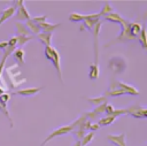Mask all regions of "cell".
<instances>
[{
  "label": "cell",
  "instance_id": "cell-12",
  "mask_svg": "<svg viewBox=\"0 0 147 146\" xmlns=\"http://www.w3.org/2000/svg\"><path fill=\"white\" fill-rule=\"evenodd\" d=\"M99 21H100L99 18H94V20H91V18H85V20H84L83 25L80 26V30L87 29L88 31H92V29L94 28V25H95V24H96Z\"/></svg>",
  "mask_w": 147,
  "mask_h": 146
},
{
  "label": "cell",
  "instance_id": "cell-31",
  "mask_svg": "<svg viewBox=\"0 0 147 146\" xmlns=\"http://www.w3.org/2000/svg\"><path fill=\"white\" fill-rule=\"evenodd\" d=\"M9 99H10V95L7 94V93H3V94L0 95V102H1L2 105H7V101H8Z\"/></svg>",
  "mask_w": 147,
  "mask_h": 146
},
{
  "label": "cell",
  "instance_id": "cell-24",
  "mask_svg": "<svg viewBox=\"0 0 147 146\" xmlns=\"http://www.w3.org/2000/svg\"><path fill=\"white\" fill-rule=\"evenodd\" d=\"M69 20L74 21V22H80V21L85 20V15H82V14H78V13H72V14L69 15Z\"/></svg>",
  "mask_w": 147,
  "mask_h": 146
},
{
  "label": "cell",
  "instance_id": "cell-15",
  "mask_svg": "<svg viewBox=\"0 0 147 146\" xmlns=\"http://www.w3.org/2000/svg\"><path fill=\"white\" fill-rule=\"evenodd\" d=\"M37 38L45 45V46H51V40H52V33H46V32H40L37 34Z\"/></svg>",
  "mask_w": 147,
  "mask_h": 146
},
{
  "label": "cell",
  "instance_id": "cell-18",
  "mask_svg": "<svg viewBox=\"0 0 147 146\" xmlns=\"http://www.w3.org/2000/svg\"><path fill=\"white\" fill-rule=\"evenodd\" d=\"M138 41L141 44V46H142V48H147V43H146V29H145V26H142L141 28V31H140V33L138 34Z\"/></svg>",
  "mask_w": 147,
  "mask_h": 146
},
{
  "label": "cell",
  "instance_id": "cell-37",
  "mask_svg": "<svg viewBox=\"0 0 147 146\" xmlns=\"http://www.w3.org/2000/svg\"><path fill=\"white\" fill-rule=\"evenodd\" d=\"M0 110H1V112H3V113H5V115L9 118V114H8V112L6 110V105H2L1 102H0Z\"/></svg>",
  "mask_w": 147,
  "mask_h": 146
},
{
  "label": "cell",
  "instance_id": "cell-22",
  "mask_svg": "<svg viewBox=\"0 0 147 146\" xmlns=\"http://www.w3.org/2000/svg\"><path fill=\"white\" fill-rule=\"evenodd\" d=\"M87 101L92 102L95 107L96 106H100L101 103H105L106 102V97H96V98H88Z\"/></svg>",
  "mask_w": 147,
  "mask_h": 146
},
{
  "label": "cell",
  "instance_id": "cell-19",
  "mask_svg": "<svg viewBox=\"0 0 147 146\" xmlns=\"http://www.w3.org/2000/svg\"><path fill=\"white\" fill-rule=\"evenodd\" d=\"M115 120H116V117H114V116H106V117L100 118V120H99V122H98L96 124H98L99 126H106V125L111 124Z\"/></svg>",
  "mask_w": 147,
  "mask_h": 146
},
{
  "label": "cell",
  "instance_id": "cell-41",
  "mask_svg": "<svg viewBox=\"0 0 147 146\" xmlns=\"http://www.w3.org/2000/svg\"><path fill=\"white\" fill-rule=\"evenodd\" d=\"M72 146H82V145H80V140H77Z\"/></svg>",
  "mask_w": 147,
  "mask_h": 146
},
{
  "label": "cell",
  "instance_id": "cell-17",
  "mask_svg": "<svg viewBox=\"0 0 147 146\" xmlns=\"http://www.w3.org/2000/svg\"><path fill=\"white\" fill-rule=\"evenodd\" d=\"M141 25L139 24V23H130V25H129V30H130V33L133 36V37H138V34L140 33V31H141Z\"/></svg>",
  "mask_w": 147,
  "mask_h": 146
},
{
  "label": "cell",
  "instance_id": "cell-4",
  "mask_svg": "<svg viewBox=\"0 0 147 146\" xmlns=\"http://www.w3.org/2000/svg\"><path fill=\"white\" fill-rule=\"evenodd\" d=\"M131 114L133 117L137 118H145L147 117V110L145 108H140V107H132L130 109H127V114Z\"/></svg>",
  "mask_w": 147,
  "mask_h": 146
},
{
  "label": "cell",
  "instance_id": "cell-25",
  "mask_svg": "<svg viewBox=\"0 0 147 146\" xmlns=\"http://www.w3.org/2000/svg\"><path fill=\"white\" fill-rule=\"evenodd\" d=\"M123 94H126V93L122 89H118V87H116L111 91H108L106 93V95H110V97H118V95H123Z\"/></svg>",
  "mask_w": 147,
  "mask_h": 146
},
{
  "label": "cell",
  "instance_id": "cell-2",
  "mask_svg": "<svg viewBox=\"0 0 147 146\" xmlns=\"http://www.w3.org/2000/svg\"><path fill=\"white\" fill-rule=\"evenodd\" d=\"M54 66V68L56 69L57 76L60 78V80H62V71H61V61H60V54L57 52L56 48L52 47V53H51V59H49Z\"/></svg>",
  "mask_w": 147,
  "mask_h": 146
},
{
  "label": "cell",
  "instance_id": "cell-1",
  "mask_svg": "<svg viewBox=\"0 0 147 146\" xmlns=\"http://www.w3.org/2000/svg\"><path fill=\"white\" fill-rule=\"evenodd\" d=\"M74 130H72V128H71V125H64V126H60L59 129H56V130H54V131H52L49 135H48V137L42 141V144L40 145V146H45V144L46 143H48L49 140H52L53 138H55V137H59V136H63V135H67V133H70V132H72Z\"/></svg>",
  "mask_w": 147,
  "mask_h": 146
},
{
  "label": "cell",
  "instance_id": "cell-23",
  "mask_svg": "<svg viewBox=\"0 0 147 146\" xmlns=\"http://www.w3.org/2000/svg\"><path fill=\"white\" fill-rule=\"evenodd\" d=\"M111 10H113V8H111V6L109 5V2H105L103 8H102V9H101V11L99 13V16H100V17H101V16H106V15L110 14V13H111Z\"/></svg>",
  "mask_w": 147,
  "mask_h": 146
},
{
  "label": "cell",
  "instance_id": "cell-28",
  "mask_svg": "<svg viewBox=\"0 0 147 146\" xmlns=\"http://www.w3.org/2000/svg\"><path fill=\"white\" fill-rule=\"evenodd\" d=\"M30 39H32V37H30V36H29V37H24V36H17V44L22 46V45H24V44H25L28 40H30Z\"/></svg>",
  "mask_w": 147,
  "mask_h": 146
},
{
  "label": "cell",
  "instance_id": "cell-7",
  "mask_svg": "<svg viewBox=\"0 0 147 146\" xmlns=\"http://www.w3.org/2000/svg\"><path fill=\"white\" fill-rule=\"evenodd\" d=\"M42 87H26V89H22L15 92V94H20L23 97H32L36 93H38L39 91H41Z\"/></svg>",
  "mask_w": 147,
  "mask_h": 146
},
{
  "label": "cell",
  "instance_id": "cell-11",
  "mask_svg": "<svg viewBox=\"0 0 147 146\" xmlns=\"http://www.w3.org/2000/svg\"><path fill=\"white\" fill-rule=\"evenodd\" d=\"M91 79H96L99 76V64H98V57H95V61L93 64L90 66V74H88Z\"/></svg>",
  "mask_w": 147,
  "mask_h": 146
},
{
  "label": "cell",
  "instance_id": "cell-36",
  "mask_svg": "<svg viewBox=\"0 0 147 146\" xmlns=\"http://www.w3.org/2000/svg\"><path fill=\"white\" fill-rule=\"evenodd\" d=\"M84 115L86 116V118H95V117L98 116L93 110H92V112H87V113H85Z\"/></svg>",
  "mask_w": 147,
  "mask_h": 146
},
{
  "label": "cell",
  "instance_id": "cell-40",
  "mask_svg": "<svg viewBox=\"0 0 147 146\" xmlns=\"http://www.w3.org/2000/svg\"><path fill=\"white\" fill-rule=\"evenodd\" d=\"M14 3H16V6L20 8L21 6H23V3H24V1H22V0H20V1H15Z\"/></svg>",
  "mask_w": 147,
  "mask_h": 146
},
{
  "label": "cell",
  "instance_id": "cell-21",
  "mask_svg": "<svg viewBox=\"0 0 147 146\" xmlns=\"http://www.w3.org/2000/svg\"><path fill=\"white\" fill-rule=\"evenodd\" d=\"M94 136H95V132H88V133H86V135L82 138V140H80V145H82V146H86L88 143L92 141V139L94 138Z\"/></svg>",
  "mask_w": 147,
  "mask_h": 146
},
{
  "label": "cell",
  "instance_id": "cell-30",
  "mask_svg": "<svg viewBox=\"0 0 147 146\" xmlns=\"http://www.w3.org/2000/svg\"><path fill=\"white\" fill-rule=\"evenodd\" d=\"M124 114H127V109H114V112L111 113L110 116L117 117V116H119V115H124Z\"/></svg>",
  "mask_w": 147,
  "mask_h": 146
},
{
  "label": "cell",
  "instance_id": "cell-6",
  "mask_svg": "<svg viewBox=\"0 0 147 146\" xmlns=\"http://www.w3.org/2000/svg\"><path fill=\"white\" fill-rule=\"evenodd\" d=\"M15 15H16V18L18 21H25L26 22V21L31 20L30 14H29V11L26 10V8L24 6H21L20 8H17V10L15 11Z\"/></svg>",
  "mask_w": 147,
  "mask_h": 146
},
{
  "label": "cell",
  "instance_id": "cell-9",
  "mask_svg": "<svg viewBox=\"0 0 147 146\" xmlns=\"http://www.w3.org/2000/svg\"><path fill=\"white\" fill-rule=\"evenodd\" d=\"M116 84H117L118 89H122L126 94H132V95H137V94H139V91H138L136 87H133L132 85H129V84H126V83H122V82L116 83Z\"/></svg>",
  "mask_w": 147,
  "mask_h": 146
},
{
  "label": "cell",
  "instance_id": "cell-29",
  "mask_svg": "<svg viewBox=\"0 0 147 146\" xmlns=\"http://www.w3.org/2000/svg\"><path fill=\"white\" fill-rule=\"evenodd\" d=\"M15 49H16V47H9V46H6V47L2 49V55H5V56L8 57Z\"/></svg>",
  "mask_w": 147,
  "mask_h": 146
},
{
  "label": "cell",
  "instance_id": "cell-20",
  "mask_svg": "<svg viewBox=\"0 0 147 146\" xmlns=\"http://www.w3.org/2000/svg\"><path fill=\"white\" fill-rule=\"evenodd\" d=\"M86 121H87L86 116H85V115H82V116H79V117H78V118H77L72 124H70V125H71L72 130H75V129H78V128H79L82 124H84Z\"/></svg>",
  "mask_w": 147,
  "mask_h": 146
},
{
  "label": "cell",
  "instance_id": "cell-35",
  "mask_svg": "<svg viewBox=\"0 0 147 146\" xmlns=\"http://www.w3.org/2000/svg\"><path fill=\"white\" fill-rule=\"evenodd\" d=\"M6 60H7V56L2 55V59H1V62H0V77H1V74H2V70H3V67H5V63H6Z\"/></svg>",
  "mask_w": 147,
  "mask_h": 146
},
{
  "label": "cell",
  "instance_id": "cell-10",
  "mask_svg": "<svg viewBox=\"0 0 147 146\" xmlns=\"http://www.w3.org/2000/svg\"><path fill=\"white\" fill-rule=\"evenodd\" d=\"M15 30H16V33L17 36H24V37H29L30 34V31L28 30V28L25 26V24L23 23H15Z\"/></svg>",
  "mask_w": 147,
  "mask_h": 146
},
{
  "label": "cell",
  "instance_id": "cell-13",
  "mask_svg": "<svg viewBox=\"0 0 147 146\" xmlns=\"http://www.w3.org/2000/svg\"><path fill=\"white\" fill-rule=\"evenodd\" d=\"M25 26L28 28V30L30 31V33L32 32V33H34L36 36H37V34H39V33L41 32V30H40L39 25H38V24H36L34 22H32L31 20H29V21H26V22H25Z\"/></svg>",
  "mask_w": 147,
  "mask_h": 146
},
{
  "label": "cell",
  "instance_id": "cell-8",
  "mask_svg": "<svg viewBox=\"0 0 147 146\" xmlns=\"http://www.w3.org/2000/svg\"><path fill=\"white\" fill-rule=\"evenodd\" d=\"M15 11H16V8L14 6H10V7H7L5 10L1 11V16H0V25L8 18H10L11 16L15 15Z\"/></svg>",
  "mask_w": 147,
  "mask_h": 146
},
{
  "label": "cell",
  "instance_id": "cell-38",
  "mask_svg": "<svg viewBox=\"0 0 147 146\" xmlns=\"http://www.w3.org/2000/svg\"><path fill=\"white\" fill-rule=\"evenodd\" d=\"M99 128H100V126H99L98 124H91L90 128H88V130H90L91 132H94V131H96Z\"/></svg>",
  "mask_w": 147,
  "mask_h": 146
},
{
  "label": "cell",
  "instance_id": "cell-14",
  "mask_svg": "<svg viewBox=\"0 0 147 146\" xmlns=\"http://www.w3.org/2000/svg\"><path fill=\"white\" fill-rule=\"evenodd\" d=\"M57 26H60V24H49L47 22L39 24V28H40L41 32H46V33H52Z\"/></svg>",
  "mask_w": 147,
  "mask_h": 146
},
{
  "label": "cell",
  "instance_id": "cell-3",
  "mask_svg": "<svg viewBox=\"0 0 147 146\" xmlns=\"http://www.w3.org/2000/svg\"><path fill=\"white\" fill-rule=\"evenodd\" d=\"M107 139L114 144L115 146H126L125 143V133H121V135H109L107 137Z\"/></svg>",
  "mask_w": 147,
  "mask_h": 146
},
{
  "label": "cell",
  "instance_id": "cell-5",
  "mask_svg": "<svg viewBox=\"0 0 147 146\" xmlns=\"http://www.w3.org/2000/svg\"><path fill=\"white\" fill-rule=\"evenodd\" d=\"M105 20L110 21V22H114V23H118V24H121L122 26H124V25L127 24V22H126L124 18H122V17L119 16V14H117V13H110V14L106 15V16H105Z\"/></svg>",
  "mask_w": 147,
  "mask_h": 146
},
{
  "label": "cell",
  "instance_id": "cell-26",
  "mask_svg": "<svg viewBox=\"0 0 147 146\" xmlns=\"http://www.w3.org/2000/svg\"><path fill=\"white\" fill-rule=\"evenodd\" d=\"M46 18H47V15H41V16L32 17V18H31V21L39 25V24H41V23H45V22H46Z\"/></svg>",
  "mask_w": 147,
  "mask_h": 146
},
{
  "label": "cell",
  "instance_id": "cell-34",
  "mask_svg": "<svg viewBox=\"0 0 147 146\" xmlns=\"http://www.w3.org/2000/svg\"><path fill=\"white\" fill-rule=\"evenodd\" d=\"M113 112H114V107H113V105H106V109H105V113H106L108 116H110Z\"/></svg>",
  "mask_w": 147,
  "mask_h": 146
},
{
  "label": "cell",
  "instance_id": "cell-16",
  "mask_svg": "<svg viewBox=\"0 0 147 146\" xmlns=\"http://www.w3.org/2000/svg\"><path fill=\"white\" fill-rule=\"evenodd\" d=\"M13 56H14V60H16V62L18 64L24 63V51L22 48H16L13 52Z\"/></svg>",
  "mask_w": 147,
  "mask_h": 146
},
{
  "label": "cell",
  "instance_id": "cell-32",
  "mask_svg": "<svg viewBox=\"0 0 147 146\" xmlns=\"http://www.w3.org/2000/svg\"><path fill=\"white\" fill-rule=\"evenodd\" d=\"M16 44H17V36L13 37L11 39H9V41H7V46L9 47H15Z\"/></svg>",
  "mask_w": 147,
  "mask_h": 146
},
{
  "label": "cell",
  "instance_id": "cell-33",
  "mask_svg": "<svg viewBox=\"0 0 147 146\" xmlns=\"http://www.w3.org/2000/svg\"><path fill=\"white\" fill-rule=\"evenodd\" d=\"M84 132H85L84 130H82V129H77L74 133H75V136H76V138H77V139H82V138L85 136V135H84Z\"/></svg>",
  "mask_w": 147,
  "mask_h": 146
},
{
  "label": "cell",
  "instance_id": "cell-27",
  "mask_svg": "<svg viewBox=\"0 0 147 146\" xmlns=\"http://www.w3.org/2000/svg\"><path fill=\"white\" fill-rule=\"evenodd\" d=\"M105 109H106V102H105V103H101L100 106H96L93 112H94L96 115H101V114L105 113Z\"/></svg>",
  "mask_w": 147,
  "mask_h": 146
},
{
  "label": "cell",
  "instance_id": "cell-39",
  "mask_svg": "<svg viewBox=\"0 0 147 146\" xmlns=\"http://www.w3.org/2000/svg\"><path fill=\"white\" fill-rule=\"evenodd\" d=\"M7 46V41H0V49H3Z\"/></svg>",
  "mask_w": 147,
  "mask_h": 146
}]
</instances>
